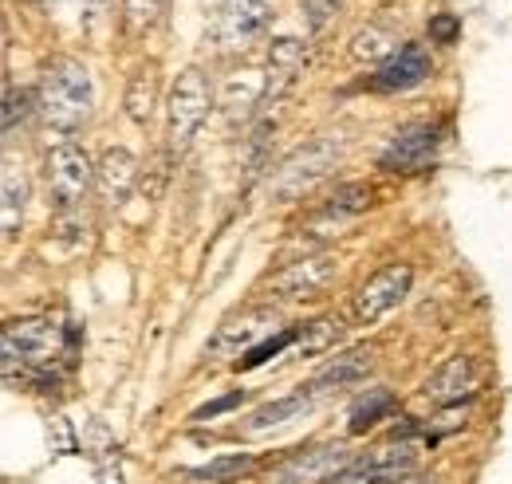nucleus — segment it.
<instances>
[{
  "label": "nucleus",
  "instance_id": "19",
  "mask_svg": "<svg viewBox=\"0 0 512 484\" xmlns=\"http://www.w3.org/2000/svg\"><path fill=\"white\" fill-rule=\"evenodd\" d=\"M0 209H4V237L12 241L20 233L24 209H28V178L12 158H4V174H0Z\"/></svg>",
  "mask_w": 512,
  "mask_h": 484
},
{
  "label": "nucleus",
  "instance_id": "25",
  "mask_svg": "<svg viewBox=\"0 0 512 484\" xmlns=\"http://www.w3.org/2000/svg\"><path fill=\"white\" fill-rule=\"evenodd\" d=\"M398 48H394V40L386 36V32H379V28H367V32H359L355 36V44H351V56L355 60H390Z\"/></svg>",
  "mask_w": 512,
  "mask_h": 484
},
{
  "label": "nucleus",
  "instance_id": "23",
  "mask_svg": "<svg viewBox=\"0 0 512 484\" xmlns=\"http://www.w3.org/2000/svg\"><path fill=\"white\" fill-rule=\"evenodd\" d=\"M154 103H158V79H154V71H138L127 87V115L138 126H146L154 115Z\"/></svg>",
  "mask_w": 512,
  "mask_h": 484
},
{
  "label": "nucleus",
  "instance_id": "10",
  "mask_svg": "<svg viewBox=\"0 0 512 484\" xmlns=\"http://www.w3.org/2000/svg\"><path fill=\"white\" fill-rule=\"evenodd\" d=\"M276 323H280L276 307H245V311L229 315V319L217 327V335H213V343L205 347V355L225 359V355L253 351L256 343H264V339H268V331H272Z\"/></svg>",
  "mask_w": 512,
  "mask_h": 484
},
{
  "label": "nucleus",
  "instance_id": "18",
  "mask_svg": "<svg viewBox=\"0 0 512 484\" xmlns=\"http://www.w3.org/2000/svg\"><path fill=\"white\" fill-rule=\"evenodd\" d=\"M304 60H308V52H304L300 40L280 36V40L272 44V52H268V75H264V107L276 103V99L292 87V79H296V71L304 67Z\"/></svg>",
  "mask_w": 512,
  "mask_h": 484
},
{
  "label": "nucleus",
  "instance_id": "31",
  "mask_svg": "<svg viewBox=\"0 0 512 484\" xmlns=\"http://www.w3.org/2000/svg\"><path fill=\"white\" fill-rule=\"evenodd\" d=\"M335 4H339V0H304V20H308V28H323L327 16L335 12Z\"/></svg>",
  "mask_w": 512,
  "mask_h": 484
},
{
  "label": "nucleus",
  "instance_id": "5",
  "mask_svg": "<svg viewBox=\"0 0 512 484\" xmlns=\"http://www.w3.org/2000/svg\"><path fill=\"white\" fill-rule=\"evenodd\" d=\"M209 107H213V99H209L205 75L197 67L182 71L178 83H174V91H170V146L174 150H186L193 138H197L201 122L209 119Z\"/></svg>",
  "mask_w": 512,
  "mask_h": 484
},
{
  "label": "nucleus",
  "instance_id": "22",
  "mask_svg": "<svg viewBox=\"0 0 512 484\" xmlns=\"http://www.w3.org/2000/svg\"><path fill=\"white\" fill-rule=\"evenodd\" d=\"M371 205V185H363V182H347V185H339L331 197H327V205H323V217L327 221H347V217H355V213H363Z\"/></svg>",
  "mask_w": 512,
  "mask_h": 484
},
{
  "label": "nucleus",
  "instance_id": "11",
  "mask_svg": "<svg viewBox=\"0 0 512 484\" xmlns=\"http://www.w3.org/2000/svg\"><path fill=\"white\" fill-rule=\"evenodd\" d=\"M335 276H339V260L323 252V256H304L296 264H284L264 288L272 296H280V300H312V296H320Z\"/></svg>",
  "mask_w": 512,
  "mask_h": 484
},
{
  "label": "nucleus",
  "instance_id": "1",
  "mask_svg": "<svg viewBox=\"0 0 512 484\" xmlns=\"http://www.w3.org/2000/svg\"><path fill=\"white\" fill-rule=\"evenodd\" d=\"M0 355H4V378H28V382H48L67 363L64 327L56 319H16L0 335Z\"/></svg>",
  "mask_w": 512,
  "mask_h": 484
},
{
  "label": "nucleus",
  "instance_id": "6",
  "mask_svg": "<svg viewBox=\"0 0 512 484\" xmlns=\"http://www.w3.org/2000/svg\"><path fill=\"white\" fill-rule=\"evenodd\" d=\"M44 174H48V189H52V197H56V205L64 213L75 209L87 197L91 182H95V166H91V158L75 142H60V146L48 150Z\"/></svg>",
  "mask_w": 512,
  "mask_h": 484
},
{
  "label": "nucleus",
  "instance_id": "12",
  "mask_svg": "<svg viewBox=\"0 0 512 484\" xmlns=\"http://www.w3.org/2000/svg\"><path fill=\"white\" fill-rule=\"evenodd\" d=\"M355 457L343 445H320V449H304L296 457H288L276 469L280 484H327L331 477H339L343 469H351Z\"/></svg>",
  "mask_w": 512,
  "mask_h": 484
},
{
  "label": "nucleus",
  "instance_id": "34",
  "mask_svg": "<svg viewBox=\"0 0 512 484\" xmlns=\"http://www.w3.org/2000/svg\"><path fill=\"white\" fill-rule=\"evenodd\" d=\"M430 484H434V481H430Z\"/></svg>",
  "mask_w": 512,
  "mask_h": 484
},
{
  "label": "nucleus",
  "instance_id": "28",
  "mask_svg": "<svg viewBox=\"0 0 512 484\" xmlns=\"http://www.w3.org/2000/svg\"><path fill=\"white\" fill-rule=\"evenodd\" d=\"M162 12V0H127V16L134 28H146Z\"/></svg>",
  "mask_w": 512,
  "mask_h": 484
},
{
  "label": "nucleus",
  "instance_id": "30",
  "mask_svg": "<svg viewBox=\"0 0 512 484\" xmlns=\"http://www.w3.org/2000/svg\"><path fill=\"white\" fill-rule=\"evenodd\" d=\"M457 32H461V20H457V16H449V12H442V16H434V20H430V36H434L438 44H453V40H457Z\"/></svg>",
  "mask_w": 512,
  "mask_h": 484
},
{
  "label": "nucleus",
  "instance_id": "32",
  "mask_svg": "<svg viewBox=\"0 0 512 484\" xmlns=\"http://www.w3.org/2000/svg\"><path fill=\"white\" fill-rule=\"evenodd\" d=\"M241 402V390L237 394H229V398H221V402H213V406H201L197 414H193V422H205V418H217V414H225V410H233Z\"/></svg>",
  "mask_w": 512,
  "mask_h": 484
},
{
  "label": "nucleus",
  "instance_id": "29",
  "mask_svg": "<svg viewBox=\"0 0 512 484\" xmlns=\"http://www.w3.org/2000/svg\"><path fill=\"white\" fill-rule=\"evenodd\" d=\"M99 484H123V465H119V449H107V457L95 461Z\"/></svg>",
  "mask_w": 512,
  "mask_h": 484
},
{
  "label": "nucleus",
  "instance_id": "21",
  "mask_svg": "<svg viewBox=\"0 0 512 484\" xmlns=\"http://www.w3.org/2000/svg\"><path fill=\"white\" fill-rule=\"evenodd\" d=\"M249 469H253V457L249 453H225V457H213V461L197 465L190 473H182V477L193 484H229L237 481L241 473H249Z\"/></svg>",
  "mask_w": 512,
  "mask_h": 484
},
{
  "label": "nucleus",
  "instance_id": "26",
  "mask_svg": "<svg viewBox=\"0 0 512 484\" xmlns=\"http://www.w3.org/2000/svg\"><path fill=\"white\" fill-rule=\"evenodd\" d=\"M288 343H296V331H288V327H284V331L268 335L264 343H256L253 351H245V359H237L233 366H237V370H253V366L268 363V359H276V355H280V351H284Z\"/></svg>",
  "mask_w": 512,
  "mask_h": 484
},
{
  "label": "nucleus",
  "instance_id": "9",
  "mask_svg": "<svg viewBox=\"0 0 512 484\" xmlns=\"http://www.w3.org/2000/svg\"><path fill=\"white\" fill-rule=\"evenodd\" d=\"M414 465H418V457L410 445H383L367 457H355L351 469H343L327 484H410Z\"/></svg>",
  "mask_w": 512,
  "mask_h": 484
},
{
  "label": "nucleus",
  "instance_id": "14",
  "mask_svg": "<svg viewBox=\"0 0 512 484\" xmlns=\"http://www.w3.org/2000/svg\"><path fill=\"white\" fill-rule=\"evenodd\" d=\"M371 370H375V347H347L343 355H335V359L308 382V390H312L316 398H323V394H335V390H347V386L367 382Z\"/></svg>",
  "mask_w": 512,
  "mask_h": 484
},
{
  "label": "nucleus",
  "instance_id": "15",
  "mask_svg": "<svg viewBox=\"0 0 512 484\" xmlns=\"http://www.w3.org/2000/svg\"><path fill=\"white\" fill-rule=\"evenodd\" d=\"M473 390H477V366H473V359H465V355L446 359V363L426 378V386H422V394L434 406H457V402L473 398Z\"/></svg>",
  "mask_w": 512,
  "mask_h": 484
},
{
  "label": "nucleus",
  "instance_id": "7",
  "mask_svg": "<svg viewBox=\"0 0 512 484\" xmlns=\"http://www.w3.org/2000/svg\"><path fill=\"white\" fill-rule=\"evenodd\" d=\"M438 146H442V126H438V122H426V119L410 122V126H402V130L386 142L379 166L390 170V174H422V170L434 162Z\"/></svg>",
  "mask_w": 512,
  "mask_h": 484
},
{
  "label": "nucleus",
  "instance_id": "3",
  "mask_svg": "<svg viewBox=\"0 0 512 484\" xmlns=\"http://www.w3.org/2000/svg\"><path fill=\"white\" fill-rule=\"evenodd\" d=\"M343 138L339 134H320V138H312V142H304V146H296L272 174H268V197L272 201H296V197H304L312 185H320L331 170H335V162L343 158Z\"/></svg>",
  "mask_w": 512,
  "mask_h": 484
},
{
  "label": "nucleus",
  "instance_id": "20",
  "mask_svg": "<svg viewBox=\"0 0 512 484\" xmlns=\"http://www.w3.org/2000/svg\"><path fill=\"white\" fill-rule=\"evenodd\" d=\"M339 335H343V323H339V315H320V319H312L304 331H296V359H316L323 351H331L335 343H339Z\"/></svg>",
  "mask_w": 512,
  "mask_h": 484
},
{
  "label": "nucleus",
  "instance_id": "17",
  "mask_svg": "<svg viewBox=\"0 0 512 484\" xmlns=\"http://www.w3.org/2000/svg\"><path fill=\"white\" fill-rule=\"evenodd\" d=\"M312 406H316V394H312L308 386H300L296 394L276 398V402H268V406L253 410V414L245 418V425H241V433H245V437H264V433H272V429H280V425L304 418Z\"/></svg>",
  "mask_w": 512,
  "mask_h": 484
},
{
  "label": "nucleus",
  "instance_id": "16",
  "mask_svg": "<svg viewBox=\"0 0 512 484\" xmlns=\"http://www.w3.org/2000/svg\"><path fill=\"white\" fill-rule=\"evenodd\" d=\"M134 182H138V162H134V154L123 150V146L103 150V158H99V166H95V185H99L103 205H107V209H119L130 197Z\"/></svg>",
  "mask_w": 512,
  "mask_h": 484
},
{
  "label": "nucleus",
  "instance_id": "8",
  "mask_svg": "<svg viewBox=\"0 0 512 484\" xmlns=\"http://www.w3.org/2000/svg\"><path fill=\"white\" fill-rule=\"evenodd\" d=\"M410 284H414V272H410V264H390L383 272H375L363 288H359V296H355V323L359 327H371V323H379L386 311H394L398 303L410 296Z\"/></svg>",
  "mask_w": 512,
  "mask_h": 484
},
{
  "label": "nucleus",
  "instance_id": "33",
  "mask_svg": "<svg viewBox=\"0 0 512 484\" xmlns=\"http://www.w3.org/2000/svg\"><path fill=\"white\" fill-rule=\"evenodd\" d=\"M79 8L91 16V12H99V8H103V0H79Z\"/></svg>",
  "mask_w": 512,
  "mask_h": 484
},
{
  "label": "nucleus",
  "instance_id": "2",
  "mask_svg": "<svg viewBox=\"0 0 512 484\" xmlns=\"http://www.w3.org/2000/svg\"><path fill=\"white\" fill-rule=\"evenodd\" d=\"M40 115L56 130H79L91 119V103H95V87H91V71L79 60H56L44 63L40 71Z\"/></svg>",
  "mask_w": 512,
  "mask_h": 484
},
{
  "label": "nucleus",
  "instance_id": "4",
  "mask_svg": "<svg viewBox=\"0 0 512 484\" xmlns=\"http://www.w3.org/2000/svg\"><path fill=\"white\" fill-rule=\"evenodd\" d=\"M272 24V8L268 0H221L213 8V24L209 36L221 52H245L256 44Z\"/></svg>",
  "mask_w": 512,
  "mask_h": 484
},
{
  "label": "nucleus",
  "instance_id": "27",
  "mask_svg": "<svg viewBox=\"0 0 512 484\" xmlns=\"http://www.w3.org/2000/svg\"><path fill=\"white\" fill-rule=\"evenodd\" d=\"M16 119H24V95H16V83L4 79V134L16 130Z\"/></svg>",
  "mask_w": 512,
  "mask_h": 484
},
{
  "label": "nucleus",
  "instance_id": "24",
  "mask_svg": "<svg viewBox=\"0 0 512 484\" xmlns=\"http://www.w3.org/2000/svg\"><path fill=\"white\" fill-rule=\"evenodd\" d=\"M390 406H394L390 390H367V394L351 406V422H347V429H351V433H367L383 414H390Z\"/></svg>",
  "mask_w": 512,
  "mask_h": 484
},
{
  "label": "nucleus",
  "instance_id": "13",
  "mask_svg": "<svg viewBox=\"0 0 512 484\" xmlns=\"http://www.w3.org/2000/svg\"><path fill=\"white\" fill-rule=\"evenodd\" d=\"M430 71H434V63H430L422 44H402L390 60H383L375 67L371 87H375V91H410V87L426 83Z\"/></svg>",
  "mask_w": 512,
  "mask_h": 484
}]
</instances>
